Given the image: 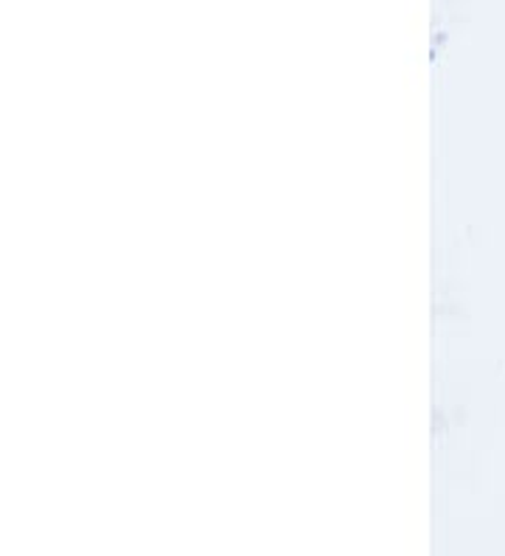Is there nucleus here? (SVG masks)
Masks as SVG:
<instances>
[]
</instances>
